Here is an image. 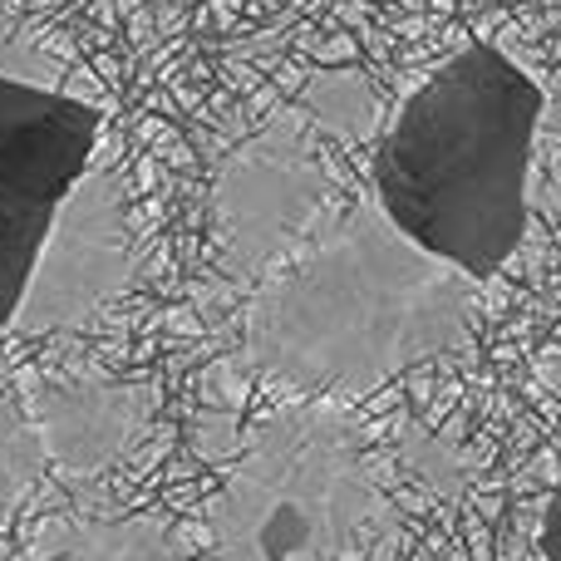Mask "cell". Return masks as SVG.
<instances>
[{"label": "cell", "instance_id": "8992f818", "mask_svg": "<svg viewBox=\"0 0 561 561\" xmlns=\"http://www.w3.org/2000/svg\"><path fill=\"white\" fill-rule=\"evenodd\" d=\"M148 409H153V389L144 385H69V389H39L35 419L39 444H45L49 463L65 468H104L144 434Z\"/></svg>", "mask_w": 561, "mask_h": 561}, {"label": "cell", "instance_id": "52a82bcc", "mask_svg": "<svg viewBox=\"0 0 561 561\" xmlns=\"http://www.w3.org/2000/svg\"><path fill=\"white\" fill-rule=\"evenodd\" d=\"M39 561H178V552L153 517H104L49 537Z\"/></svg>", "mask_w": 561, "mask_h": 561}, {"label": "cell", "instance_id": "9c48e42d", "mask_svg": "<svg viewBox=\"0 0 561 561\" xmlns=\"http://www.w3.org/2000/svg\"><path fill=\"white\" fill-rule=\"evenodd\" d=\"M542 557L547 561H561V478L547 497V513H542Z\"/></svg>", "mask_w": 561, "mask_h": 561}, {"label": "cell", "instance_id": "7a4b0ae2", "mask_svg": "<svg viewBox=\"0 0 561 561\" xmlns=\"http://www.w3.org/2000/svg\"><path fill=\"white\" fill-rule=\"evenodd\" d=\"M542 84L493 45H468L399 104L369 163V203L399 237L483 286L527 237Z\"/></svg>", "mask_w": 561, "mask_h": 561}, {"label": "cell", "instance_id": "ba28073f", "mask_svg": "<svg viewBox=\"0 0 561 561\" xmlns=\"http://www.w3.org/2000/svg\"><path fill=\"white\" fill-rule=\"evenodd\" d=\"M45 444H39V428L15 399L0 394V507L20 503L30 483L45 468Z\"/></svg>", "mask_w": 561, "mask_h": 561}, {"label": "cell", "instance_id": "5b68a950", "mask_svg": "<svg viewBox=\"0 0 561 561\" xmlns=\"http://www.w3.org/2000/svg\"><path fill=\"white\" fill-rule=\"evenodd\" d=\"M325 173H320L310 144L300 138L296 118H276L266 134H256L217 183V217L237 272H262L310 227Z\"/></svg>", "mask_w": 561, "mask_h": 561}, {"label": "cell", "instance_id": "277c9868", "mask_svg": "<svg viewBox=\"0 0 561 561\" xmlns=\"http://www.w3.org/2000/svg\"><path fill=\"white\" fill-rule=\"evenodd\" d=\"M104 108L0 15V330H20L99 178Z\"/></svg>", "mask_w": 561, "mask_h": 561}, {"label": "cell", "instance_id": "6da1fadb", "mask_svg": "<svg viewBox=\"0 0 561 561\" xmlns=\"http://www.w3.org/2000/svg\"><path fill=\"white\" fill-rule=\"evenodd\" d=\"M478 280L419 252L375 203H355L256 290L247 359L310 399L365 394L468 345Z\"/></svg>", "mask_w": 561, "mask_h": 561}, {"label": "cell", "instance_id": "3957f363", "mask_svg": "<svg viewBox=\"0 0 561 561\" xmlns=\"http://www.w3.org/2000/svg\"><path fill=\"white\" fill-rule=\"evenodd\" d=\"M385 513L365 448L330 399L262 419L213 497L217 561H340Z\"/></svg>", "mask_w": 561, "mask_h": 561}]
</instances>
